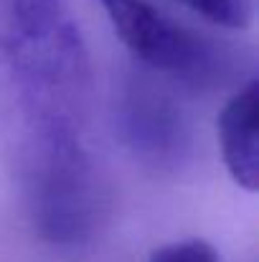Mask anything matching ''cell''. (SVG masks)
<instances>
[{
    "mask_svg": "<svg viewBox=\"0 0 259 262\" xmlns=\"http://www.w3.org/2000/svg\"><path fill=\"white\" fill-rule=\"evenodd\" d=\"M112 31L143 67L160 82L196 94H211L247 82L252 59L203 31L168 15L150 0H94Z\"/></svg>",
    "mask_w": 259,
    "mask_h": 262,
    "instance_id": "2",
    "label": "cell"
},
{
    "mask_svg": "<svg viewBox=\"0 0 259 262\" xmlns=\"http://www.w3.org/2000/svg\"><path fill=\"white\" fill-rule=\"evenodd\" d=\"M259 87L249 77L231 92L219 115V148L231 181L244 191H257L259 181Z\"/></svg>",
    "mask_w": 259,
    "mask_h": 262,
    "instance_id": "4",
    "label": "cell"
},
{
    "mask_svg": "<svg viewBox=\"0 0 259 262\" xmlns=\"http://www.w3.org/2000/svg\"><path fill=\"white\" fill-rule=\"evenodd\" d=\"M148 262H219V255L206 239L191 237L158 247Z\"/></svg>",
    "mask_w": 259,
    "mask_h": 262,
    "instance_id": "6",
    "label": "cell"
},
{
    "mask_svg": "<svg viewBox=\"0 0 259 262\" xmlns=\"http://www.w3.org/2000/svg\"><path fill=\"white\" fill-rule=\"evenodd\" d=\"M114 127L122 145L143 166L173 173L193 153L188 112L158 77L137 69L125 72L114 84Z\"/></svg>",
    "mask_w": 259,
    "mask_h": 262,
    "instance_id": "3",
    "label": "cell"
},
{
    "mask_svg": "<svg viewBox=\"0 0 259 262\" xmlns=\"http://www.w3.org/2000/svg\"><path fill=\"white\" fill-rule=\"evenodd\" d=\"M0 161L46 245L94 239L107 186L91 59L69 0H0Z\"/></svg>",
    "mask_w": 259,
    "mask_h": 262,
    "instance_id": "1",
    "label": "cell"
},
{
    "mask_svg": "<svg viewBox=\"0 0 259 262\" xmlns=\"http://www.w3.org/2000/svg\"><path fill=\"white\" fill-rule=\"evenodd\" d=\"M178 3L221 28H247L252 23V0H178Z\"/></svg>",
    "mask_w": 259,
    "mask_h": 262,
    "instance_id": "5",
    "label": "cell"
}]
</instances>
